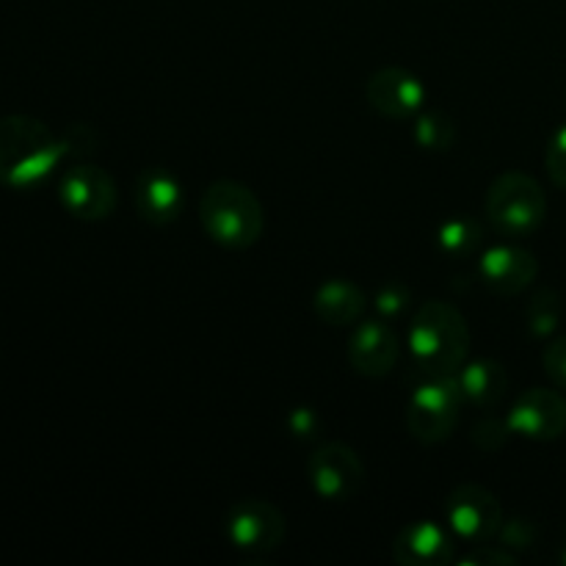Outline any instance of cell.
Segmentation results:
<instances>
[{"label": "cell", "instance_id": "obj_1", "mask_svg": "<svg viewBox=\"0 0 566 566\" xmlns=\"http://www.w3.org/2000/svg\"><path fill=\"white\" fill-rule=\"evenodd\" d=\"M66 158L64 138L28 114L0 116V186L33 191Z\"/></svg>", "mask_w": 566, "mask_h": 566}, {"label": "cell", "instance_id": "obj_2", "mask_svg": "<svg viewBox=\"0 0 566 566\" xmlns=\"http://www.w3.org/2000/svg\"><path fill=\"white\" fill-rule=\"evenodd\" d=\"M409 352L426 376H457L470 354L464 315L448 302H426L409 326Z\"/></svg>", "mask_w": 566, "mask_h": 566}, {"label": "cell", "instance_id": "obj_3", "mask_svg": "<svg viewBox=\"0 0 566 566\" xmlns=\"http://www.w3.org/2000/svg\"><path fill=\"white\" fill-rule=\"evenodd\" d=\"M199 219L205 232L227 249H249L260 241L265 213L249 186L238 180H216L199 199Z\"/></svg>", "mask_w": 566, "mask_h": 566}, {"label": "cell", "instance_id": "obj_4", "mask_svg": "<svg viewBox=\"0 0 566 566\" xmlns=\"http://www.w3.org/2000/svg\"><path fill=\"white\" fill-rule=\"evenodd\" d=\"M545 213V191L525 171H506L486 191V219L506 238H525L536 232Z\"/></svg>", "mask_w": 566, "mask_h": 566}, {"label": "cell", "instance_id": "obj_5", "mask_svg": "<svg viewBox=\"0 0 566 566\" xmlns=\"http://www.w3.org/2000/svg\"><path fill=\"white\" fill-rule=\"evenodd\" d=\"M462 403L457 376H429V381L412 392L407 407V426L415 440L426 446L448 440L459 423Z\"/></svg>", "mask_w": 566, "mask_h": 566}, {"label": "cell", "instance_id": "obj_6", "mask_svg": "<svg viewBox=\"0 0 566 566\" xmlns=\"http://www.w3.org/2000/svg\"><path fill=\"white\" fill-rule=\"evenodd\" d=\"M503 520L501 501L481 484H459L446 501L448 528L468 545H484L501 534Z\"/></svg>", "mask_w": 566, "mask_h": 566}, {"label": "cell", "instance_id": "obj_7", "mask_svg": "<svg viewBox=\"0 0 566 566\" xmlns=\"http://www.w3.org/2000/svg\"><path fill=\"white\" fill-rule=\"evenodd\" d=\"M59 199L66 213L81 221L108 219L119 202V191L108 171L94 164L72 166L59 182Z\"/></svg>", "mask_w": 566, "mask_h": 566}, {"label": "cell", "instance_id": "obj_8", "mask_svg": "<svg viewBox=\"0 0 566 566\" xmlns=\"http://www.w3.org/2000/svg\"><path fill=\"white\" fill-rule=\"evenodd\" d=\"M285 534L287 525L280 509L260 497L238 501L227 514V536L243 553L263 556V553L276 551Z\"/></svg>", "mask_w": 566, "mask_h": 566}, {"label": "cell", "instance_id": "obj_9", "mask_svg": "<svg viewBox=\"0 0 566 566\" xmlns=\"http://www.w3.org/2000/svg\"><path fill=\"white\" fill-rule=\"evenodd\" d=\"M307 475L313 490L324 501L343 503L357 497L365 484V468L357 451H352L343 442H326L313 457L307 459Z\"/></svg>", "mask_w": 566, "mask_h": 566}, {"label": "cell", "instance_id": "obj_10", "mask_svg": "<svg viewBox=\"0 0 566 566\" xmlns=\"http://www.w3.org/2000/svg\"><path fill=\"white\" fill-rule=\"evenodd\" d=\"M512 434L528 437V440H558L566 434V398L556 390L534 387L514 401L509 412Z\"/></svg>", "mask_w": 566, "mask_h": 566}, {"label": "cell", "instance_id": "obj_11", "mask_svg": "<svg viewBox=\"0 0 566 566\" xmlns=\"http://www.w3.org/2000/svg\"><path fill=\"white\" fill-rule=\"evenodd\" d=\"M370 108L379 111L387 119H409L418 116L426 105V86L418 75L401 66H385L368 77Z\"/></svg>", "mask_w": 566, "mask_h": 566}, {"label": "cell", "instance_id": "obj_12", "mask_svg": "<svg viewBox=\"0 0 566 566\" xmlns=\"http://www.w3.org/2000/svg\"><path fill=\"white\" fill-rule=\"evenodd\" d=\"M398 335L385 318L379 321H359L348 340V359L354 370L363 376H385L390 374L392 365L398 363Z\"/></svg>", "mask_w": 566, "mask_h": 566}, {"label": "cell", "instance_id": "obj_13", "mask_svg": "<svg viewBox=\"0 0 566 566\" xmlns=\"http://www.w3.org/2000/svg\"><path fill=\"white\" fill-rule=\"evenodd\" d=\"M481 276L486 287H492L501 296H517L539 274V260L528 249L512 247V243H497L481 254L479 263Z\"/></svg>", "mask_w": 566, "mask_h": 566}, {"label": "cell", "instance_id": "obj_14", "mask_svg": "<svg viewBox=\"0 0 566 566\" xmlns=\"http://www.w3.org/2000/svg\"><path fill=\"white\" fill-rule=\"evenodd\" d=\"M457 536L451 528L431 523V520H420V523H409L401 528L392 545V556L403 566H448L457 558Z\"/></svg>", "mask_w": 566, "mask_h": 566}, {"label": "cell", "instance_id": "obj_15", "mask_svg": "<svg viewBox=\"0 0 566 566\" xmlns=\"http://www.w3.org/2000/svg\"><path fill=\"white\" fill-rule=\"evenodd\" d=\"M133 202H136L138 216L144 221L155 227H166L180 219L182 205H186V191H182L180 180L171 171L153 166V169H144L138 175Z\"/></svg>", "mask_w": 566, "mask_h": 566}, {"label": "cell", "instance_id": "obj_16", "mask_svg": "<svg viewBox=\"0 0 566 566\" xmlns=\"http://www.w3.org/2000/svg\"><path fill=\"white\" fill-rule=\"evenodd\" d=\"M365 293L348 280H329L315 291L313 307L324 324L352 326L359 324L365 313Z\"/></svg>", "mask_w": 566, "mask_h": 566}, {"label": "cell", "instance_id": "obj_17", "mask_svg": "<svg viewBox=\"0 0 566 566\" xmlns=\"http://www.w3.org/2000/svg\"><path fill=\"white\" fill-rule=\"evenodd\" d=\"M459 390L464 401L475 407H495L509 390V374L495 359H479V363H464L457 374Z\"/></svg>", "mask_w": 566, "mask_h": 566}, {"label": "cell", "instance_id": "obj_18", "mask_svg": "<svg viewBox=\"0 0 566 566\" xmlns=\"http://www.w3.org/2000/svg\"><path fill=\"white\" fill-rule=\"evenodd\" d=\"M481 224L473 216H451L437 230V247L451 258H468L481 247Z\"/></svg>", "mask_w": 566, "mask_h": 566}, {"label": "cell", "instance_id": "obj_19", "mask_svg": "<svg viewBox=\"0 0 566 566\" xmlns=\"http://www.w3.org/2000/svg\"><path fill=\"white\" fill-rule=\"evenodd\" d=\"M412 136L423 149L442 153V149H451L453 138H457V125H453V119L446 111H420L415 116Z\"/></svg>", "mask_w": 566, "mask_h": 566}, {"label": "cell", "instance_id": "obj_20", "mask_svg": "<svg viewBox=\"0 0 566 566\" xmlns=\"http://www.w3.org/2000/svg\"><path fill=\"white\" fill-rule=\"evenodd\" d=\"M562 321V296L556 291H539L528 304V329L536 337H547L556 332Z\"/></svg>", "mask_w": 566, "mask_h": 566}, {"label": "cell", "instance_id": "obj_21", "mask_svg": "<svg viewBox=\"0 0 566 566\" xmlns=\"http://www.w3.org/2000/svg\"><path fill=\"white\" fill-rule=\"evenodd\" d=\"M409 307V291L401 282H387L385 287H379L376 293V310L381 313V318H398L403 310Z\"/></svg>", "mask_w": 566, "mask_h": 566}, {"label": "cell", "instance_id": "obj_22", "mask_svg": "<svg viewBox=\"0 0 566 566\" xmlns=\"http://www.w3.org/2000/svg\"><path fill=\"white\" fill-rule=\"evenodd\" d=\"M545 166L551 180L556 182L558 188H566V125L553 133L551 144H547Z\"/></svg>", "mask_w": 566, "mask_h": 566}, {"label": "cell", "instance_id": "obj_23", "mask_svg": "<svg viewBox=\"0 0 566 566\" xmlns=\"http://www.w3.org/2000/svg\"><path fill=\"white\" fill-rule=\"evenodd\" d=\"M509 434H512V426L509 420H484V423L475 426L473 440L475 446L484 448V451H501L509 442Z\"/></svg>", "mask_w": 566, "mask_h": 566}, {"label": "cell", "instance_id": "obj_24", "mask_svg": "<svg viewBox=\"0 0 566 566\" xmlns=\"http://www.w3.org/2000/svg\"><path fill=\"white\" fill-rule=\"evenodd\" d=\"M542 363H545L547 376L556 381V387L566 390V335L551 340V346H547L545 354H542Z\"/></svg>", "mask_w": 566, "mask_h": 566}, {"label": "cell", "instance_id": "obj_25", "mask_svg": "<svg viewBox=\"0 0 566 566\" xmlns=\"http://www.w3.org/2000/svg\"><path fill=\"white\" fill-rule=\"evenodd\" d=\"M473 553L462 558V564H492V566H506V564H517V558L506 551V547H495V545H470Z\"/></svg>", "mask_w": 566, "mask_h": 566}, {"label": "cell", "instance_id": "obj_26", "mask_svg": "<svg viewBox=\"0 0 566 566\" xmlns=\"http://www.w3.org/2000/svg\"><path fill=\"white\" fill-rule=\"evenodd\" d=\"M501 539H503V547H525L531 545V539H534V528H531L525 520H512V523L503 520Z\"/></svg>", "mask_w": 566, "mask_h": 566}, {"label": "cell", "instance_id": "obj_27", "mask_svg": "<svg viewBox=\"0 0 566 566\" xmlns=\"http://www.w3.org/2000/svg\"><path fill=\"white\" fill-rule=\"evenodd\" d=\"M64 147L66 155H83V153H92L94 149V133L92 127L86 125H75L64 133Z\"/></svg>", "mask_w": 566, "mask_h": 566}, {"label": "cell", "instance_id": "obj_28", "mask_svg": "<svg viewBox=\"0 0 566 566\" xmlns=\"http://www.w3.org/2000/svg\"><path fill=\"white\" fill-rule=\"evenodd\" d=\"M291 431L296 437H315L318 420H315L313 409H296V412L291 415Z\"/></svg>", "mask_w": 566, "mask_h": 566}, {"label": "cell", "instance_id": "obj_29", "mask_svg": "<svg viewBox=\"0 0 566 566\" xmlns=\"http://www.w3.org/2000/svg\"><path fill=\"white\" fill-rule=\"evenodd\" d=\"M562 562L566 564V547H564V553H562Z\"/></svg>", "mask_w": 566, "mask_h": 566}]
</instances>
